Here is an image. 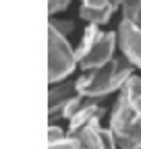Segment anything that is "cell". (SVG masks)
Masks as SVG:
<instances>
[{
    "label": "cell",
    "instance_id": "obj_1",
    "mask_svg": "<svg viewBox=\"0 0 141 149\" xmlns=\"http://www.w3.org/2000/svg\"><path fill=\"white\" fill-rule=\"evenodd\" d=\"M108 128L116 137L120 149H141V77L133 74L118 91Z\"/></svg>",
    "mask_w": 141,
    "mask_h": 149
},
{
    "label": "cell",
    "instance_id": "obj_2",
    "mask_svg": "<svg viewBox=\"0 0 141 149\" xmlns=\"http://www.w3.org/2000/svg\"><path fill=\"white\" fill-rule=\"evenodd\" d=\"M135 66L125 58L122 54H116L114 58L100 68L83 70V74L75 81L77 91L85 97L100 100L114 91H120L127 85V81L133 77Z\"/></svg>",
    "mask_w": 141,
    "mask_h": 149
},
{
    "label": "cell",
    "instance_id": "obj_3",
    "mask_svg": "<svg viewBox=\"0 0 141 149\" xmlns=\"http://www.w3.org/2000/svg\"><path fill=\"white\" fill-rule=\"evenodd\" d=\"M79 66L77 52L66 40V35L60 33L56 27L48 23V81L50 85L66 81L68 74Z\"/></svg>",
    "mask_w": 141,
    "mask_h": 149
},
{
    "label": "cell",
    "instance_id": "obj_4",
    "mask_svg": "<svg viewBox=\"0 0 141 149\" xmlns=\"http://www.w3.org/2000/svg\"><path fill=\"white\" fill-rule=\"evenodd\" d=\"M118 50V33L116 31H104L102 37L96 42V46L85 54V58H81L79 68L83 70H91V68H100L104 64H108Z\"/></svg>",
    "mask_w": 141,
    "mask_h": 149
},
{
    "label": "cell",
    "instance_id": "obj_5",
    "mask_svg": "<svg viewBox=\"0 0 141 149\" xmlns=\"http://www.w3.org/2000/svg\"><path fill=\"white\" fill-rule=\"evenodd\" d=\"M73 137L79 141L81 149H120L116 137L112 135V130L104 128L100 124V120L85 124L77 133H73Z\"/></svg>",
    "mask_w": 141,
    "mask_h": 149
},
{
    "label": "cell",
    "instance_id": "obj_6",
    "mask_svg": "<svg viewBox=\"0 0 141 149\" xmlns=\"http://www.w3.org/2000/svg\"><path fill=\"white\" fill-rule=\"evenodd\" d=\"M116 33H118V52L137 70H141V29L127 21H120Z\"/></svg>",
    "mask_w": 141,
    "mask_h": 149
},
{
    "label": "cell",
    "instance_id": "obj_7",
    "mask_svg": "<svg viewBox=\"0 0 141 149\" xmlns=\"http://www.w3.org/2000/svg\"><path fill=\"white\" fill-rule=\"evenodd\" d=\"M77 85L75 81H60V83H54L50 85V91H48V114L50 118L54 120L56 116H62V110L66 108V104L77 95Z\"/></svg>",
    "mask_w": 141,
    "mask_h": 149
},
{
    "label": "cell",
    "instance_id": "obj_8",
    "mask_svg": "<svg viewBox=\"0 0 141 149\" xmlns=\"http://www.w3.org/2000/svg\"><path fill=\"white\" fill-rule=\"evenodd\" d=\"M102 114H104V108H102L96 100L87 97L85 104L79 108V112L68 120V128H66V130H68V135L77 133L79 128H83L85 124H89V122H94V120H100Z\"/></svg>",
    "mask_w": 141,
    "mask_h": 149
},
{
    "label": "cell",
    "instance_id": "obj_9",
    "mask_svg": "<svg viewBox=\"0 0 141 149\" xmlns=\"http://www.w3.org/2000/svg\"><path fill=\"white\" fill-rule=\"evenodd\" d=\"M120 13H122V21L141 29V0H125Z\"/></svg>",
    "mask_w": 141,
    "mask_h": 149
},
{
    "label": "cell",
    "instance_id": "obj_10",
    "mask_svg": "<svg viewBox=\"0 0 141 149\" xmlns=\"http://www.w3.org/2000/svg\"><path fill=\"white\" fill-rule=\"evenodd\" d=\"M48 149H81V145H79V141H77L73 135H66V137L60 139V141L48 143Z\"/></svg>",
    "mask_w": 141,
    "mask_h": 149
},
{
    "label": "cell",
    "instance_id": "obj_11",
    "mask_svg": "<svg viewBox=\"0 0 141 149\" xmlns=\"http://www.w3.org/2000/svg\"><path fill=\"white\" fill-rule=\"evenodd\" d=\"M68 4H70V0H48V15L54 17V15L66 10Z\"/></svg>",
    "mask_w": 141,
    "mask_h": 149
},
{
    "label": "cell",
    "instance_id": "obj_12",
    "mask_svg": "<svg viewBox=\"0 0 141 149\" xmlns=\"http://www.w3.org/2000/svg\"><path fill=\"white\" fill-rule=\"evenodd\" d=\"M68 135V130H64L62 126H56V124H50L48 126V143H54V141H60Z\"/></svg>",
    "mask_w": 141,
    "mask_h": 149
},
{
    "label": "cell",
    "instance_id": "obj_13",
    "mask_svg": "<svg viewBox=\"0 0 141 149\" xmlns=\"http://www.w3.org/2000/svg\"><path fill=\"white\" fill-rule=\"evenodd\" d=\"M50 25L56 27V29H58L60 33H64V35H66L70 29H73V23H70V21H62V23H60L58 19H54V17H50Z\"/></svg>",
    "mask_w": 141,
    "mask_h": 149
},
{
    "label": "cell",
    "instance_id": "obj_14",
    "mask_svg": "<svg viewBox=\"0 0 141 149\" xmlns=\"http://www.w3.org/2000/svg\"><path fill=\"white\" fill-rule=\"evenodd\" d=\"M81 4H85V6H94V8H102V6H114L110 0H81ZM116 8V6H114ZM118 10V8H116Z\"/></svg>",
    "mask_w": 141,
    "mask_h": 149
}]
</instances>
